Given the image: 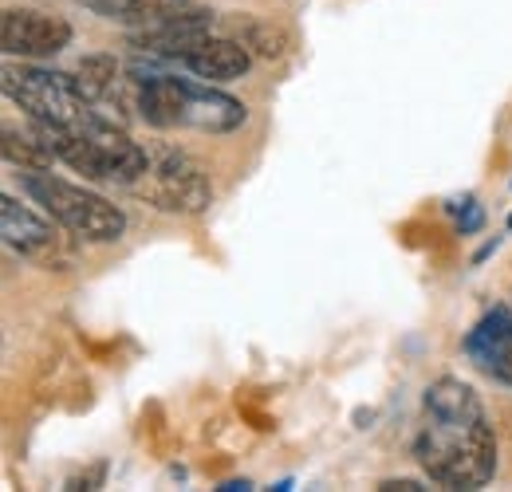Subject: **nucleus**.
Returning <instances> with one entry per match:
<instances>
[{
  "label": "nucleus",
  "instance_id": "39448f33",
  "mask_svg": "<svg viewBox=\"0 0 512 492\" xmlns=\"http://www.w3.org/2000/svg\"><path fill=\"white\" fill-rule=\"evenodd\" d=\"M134 193H142L146 201H154L166 213H201L213 201V185L205 178V170L182 150H158L150 154V166L142 170V178L130 185Z\"/></svg>",
  "mask_w": 512,
  "mask_h": 492
},
{
  "label": "nucleus",
  "instance_id": "f8f14e48",
  "mask_svg": "<svg viewBox=\"0 0 512 492\" xmlns=\"http://www.w3.org/2000/svg\"><path fill=\"white\" fill-rule=\"evenodd\" d=\"M0 150H4V162H8V166H20V174L52 170V158H56L40 130L20 134V130H12V126H4V142H0Z\"/></svg>",
  "mask_w": 512,
  "mask_h": 492
},
{
  "label": "nucleus",
  "instance_id": "0eeeda50",
  "mask_svg": "<svg viewBox=\"0 0 512 492\" xmlns=\"http://www.w3.org/2000/svg\"><path fill=\"white\" fill-rule=\"evenodd\" d=\"M461 351H465V359L481 370V374H489V378L512 386V308L493 304V308L469 327Z\"/></svg>",
  "mask_w": 512,
  "mask_h": 492
},
{
  "label": "nucleus",
  "instance_id": "9b49d317",
  "mask_svg": "<svg viewBox=\"0 0 512 492\" xmlns=\"http://www.w3.org/2000/svg\"><path fill=\"white\" fill-rule=\"evenodd\" d=\"M95 16L115 20V24H158L182 8H190V0H83Z\"/></svg>",
  "mask_w": 512,
  "mask_h": 492
},
{
  "label": "nucleus",
  "instance_id": "f3484780",
  "mask_svg": "<svg viewBox=\"0 0 512 492\" xmlns=\"http://www.w3.org/2000/svg\"><path fill=\"white\" fill-rule=\"evenodd\" d=\"M509 229H512V217H509Z\"/></svg>",
  "mask_w": 512,
  "mask_h": 492
},
{
  "label": "nucleus",
  "instance_id": "9d476101",
  "mask_svg": "<svg viewBox=\"0 0 512 492\" xmlns=\"http://www.w3.org/2000/svg\"><path fill=\"white\" fill-rule=\"evenodd\" d=\"M178 63H182L186 71H193L197 79H205V83H229V79H241L253 60H249V48H245L241 40L209 36V40H201L197 48H190Z\"/></svg>",
  "mask_w": 512,
  "mask_h": 492
},
{
  "label": "nucleus",
  "instance_id": "f257e3e1",
  "mask_svg": "<svg viewBox=\"0 0 512 492\" xmlns=\"http://www.w3.org/2000/svg\"><path fill=\"white\" fill-rule=\"evenodd\" d=\"M414 457L446 489H485L497 473V433L485 402L461 378H438L422 394Z\"/></svg>",
  "mask_w": 512,
  "mask_h": 492
},
{
  "label": "nucleus",
  "instance_id": "423d86ee",
  "mask_svg": "<svg viewBox=\"0 0 512 492\" xmlns=\"http://www.w3.org/2000/svg\"><path fill=\"white\" fill-rule=\"evenodd\" d=\"M0 44L8 56L20 60H48L71 44V24L44 8H4L0 16Z\"/></svg>",
  "mask_w": 512,
  "mask_h": 492
},
{
  "label": "nucleus",
  "instance_id": "dca6fc26",
  "mask_svg": "<svg viewBox=\"0 0 512 492\" xmlns=\"http://www.w3.org/2000/svg\"><path fill=\"white\" fill-rule=\"evenodd\" d=\"M379 489H383V492H390V489L414 492V489H422V485H418V481H383V485H379Z\"/></svg>",
  "mask_w": 512,
  "mask_h": 492
},
{
  "label": "nucleus",
  "instance_id": "6e6552de",
  "mask_svg": "<svg viewBox=\"0 0 512 492\" xmlns=\"http://www.w3.org/2000/svg\"><path fill=\"white\" fill-rule=\"evenodd\" d=\"M209 28H213V12H201V8H182L158 24H142V32L130 36V44L146 56H162V60H182L190 48H197L201 40H209Z\"/></svg>",
  "mask_w": 512,
  "mask_h": 492
},
{
  "label": "nucleus",
  "instance_id": "20e7f679",
  "mask_svg": "<svg viewBox=\"0 0 512 492\" xmlns=\"http://www.w3.org/2000/svg\"><path fill=\"white\" fill-rule=\"evenodd\" d=\"M4 95L44 126H87L95 119L91 99L79 95L75 75L48 67H4Z\"/></svg>",
  "mask_w": 512,
  "mask_h": 492
},
{
  "label": "nucleus",
  "instance_id": "2eb2a0df",
  "mask_svg": "<svg viewBox=\"0 0 512 492\" xmlns=\"http://www.w3.org/2000/svg\"><path fill=\"white\" fill-rule=\"evenodd\" d=\"M449 213H453V221H457L461 237H469V233H477V229L485 225V209L477 205V197H461V201H449Z\"/></svg>",
  "mask_w": 512,
  "mask_h": 492
},
{
  "label": "nucleus",
  "instance_id": "f03ea898",
  "mask_svg": "<svg viewBox=\"0 0 512 492\" xmlns=\"http://www.w3.org/2000/svg\"><path fill=\"white\" fill-rule=\"evenodd\" d=\"M138 115L142 123L158 126V130H205V134H229L237 126H245L249 107L217 87H209L205 79H178L170 71L138 79Z\"/></svg>",
  "mask_w": 512,
  "mask_h": 492
},
{
  "label": "nucleus",
  "instance_id": "7ed1b4c3",
  "mask_svg": "<svg viewBox=\"0 0 512 492\" xmlns=\"http://www.w3.org/2000/svg\"><path fill=\"white\" fill-rule=\"evenodd\" d=\"M20 185L56 225H64L71 237H79L87 245H111V241H119L127 233V213L115 201H107V197H99V193H91L83 185L52 178L48 170L24 174Z\"/></svg>",
  "mask_w": 512,
  "mask_h": 492
},
{
  "label": "nucleus",
  "instance_id": "ddd939ff",
  "mask_svg": "<svg viewBox=\"0 0 512 492\" xmlns=\"http://www.w3.org/2000/svg\"><path fill=\"white\" fill-rule=\"evenodd\" d=\"M71 75H75V87H79V95L95 103V99H103V95L115 87L119 63H115V56H103V52H99V56H87V60L79 63L75 71H71Z\"/></svg>",
  "mask_w": 512,
  "mask_h": 492
},
{
  "label": "nucleus",
  "instance_id": "1a4fd4ad",
  "mask_svg": "<svg viewBox=\"0 0 512 492\" xmlns=\"http://www.w3.org/2000/svg\"><path fill=\"white\" fill-rule=\"evenodd\" d=\"M0 229H4V245L20 252V256H28V260H52L64 248L52 221L32 213L28 205H20L12 193L0 197Z\"/></svg>",
  "mask_w": 512,
  "mask_h": 492
},
{
  "label": "nucleus",
  "instance_id": "4468645a",
  "mask_svg": "<svg viewBox=\"0 0 512 492\" xmlns=\"http://www.w3.org/2000/svg\"><path fill=\"white\" fill-rule=\"evenodd\" d=\"M241 44L253 48L264 60H280L288 52V36L272 24H260V20H241Z\"/></svg>",
  "mask_w": 512,
  "mask_h": 492
}]
</instances>
